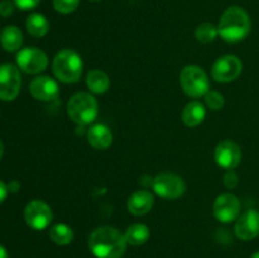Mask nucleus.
Wrapping results in <instances>:
<instances>
[{
    "instance_id": "ddd939ff",
    "label": "nucleus",
    "mask_w": 259,
    "mask_h": 258,
    "mask_svg": "<svg viewBox=\"0 0 259 258\" xmlns=\"http://www.w3.org/2000/svg\"><path fill=\"white\" fill-rule=\"evenodd\" d=\"M235 234L242 240H252L259 235V211L247 210L235 223Z\"/></svg>"
},
{
    "instance_id": "a211bd4d",
    "label": "nucleus",
    "mask_w": 259,
    "mask_h": 258,
    "mask_svg": "<svg viewBox=\"0 0 259 258\" xmlns=\"http://www.w3.org/2000/svg\"><path fill=\"white\" fill-rule=\"evenodd\" d=\"M0 45L8 52H15L23 45V33L15 25H8L0 33Z\"/></svg>"
},
{
    "instance_id": "6ab92c4d",
    "label": "nucleus",
    "mask_w": 259,
    "mask_h": 258,
    "mask_svg": "<svg viewBox=\"0 0 259 258\" xmlns=\"http://www.w3.org/2000/svg\"><path fill=\"white\" fill-rule=\"evenodd\" d=\"M88 89L94 94H104L110 88V78L104 71L93 70L86 76Z\"/></svg>"
},
{
    "instance_id": "393cba45",
    "label": "nucleus",
    "mask_w": 259,
    "mask_h": 258,
    "mask_svg": "<svg viewBox=\"0 0 259 258\" xmlns=\"http://www.w3.org/2000/svg\"><path fill=\"white\" fill-rule=\"evenodd\" d=\"M205 103L211 110H220L224 106V96L218 91H207L205 95Z\"/></svg>"
},
{
    "instance_id": "39448f33",
    "label": "nucleus",
    "mask_w": 259,
    "mask_h": 258,
    "mask_svg": "<svg viewBox=\"0 0 259 258\" xmlns=\"http://www.w3.org/2000/svg\"><path fill=\"white\" fill-rule=\"evenodd\" d=\"M180 83L185 94L191 98H201L207 94L210 81L206 72L196 65H189L180 73Z\"/></svg>"
},
{
    "instance_id": "2eb2a0df",
    "label": "nucleus",
    "mask_w": 259,
    "mask_h": 258,
    "mask_svg": "<svg viewBox=\"0 0 259 258\" xmlns=\"http://www.w3.org/2000/svg\"><path fill=\"white\" fill-rule=\"evenodd\" d=\"M154 204V197L147 190H138L128 200V210L133 215L141 217L152 210Z\"/></svg>"
},
{
    "instance_id": "473e14b6",
    "label": "nucleus",
    "mask_w": 259,
    "mask_h": 258,
    "mask_svg": "<svg viewBox=\"0 0 259 258\" xmlns=\"http://www.w3.org/2000/svg\"><path fill=\"white\" fill-rule=\"evenodd\" d=\"M250 258H259V250H258V252H255L254 254H253Z\"/></svg>"
},
{
    "instance_id": "5701e85b",
    "label": "nucleus",
    "mask_w": 259,
    "mask_h": 258,
    "mask_svg": "<svg viewBox=\"0 0 259 258\" xmlns=\"http://www.w3.org/2000/svg\"><path fill=\"white\" fill-rule=\"evenodd\" d=\"M196 39L201 43H211L217 39V37L219 35L218 33V27H215L211 23H202L199 27L196 28Z\"/></svg>"
},
{
    "instance_id": "0eeeda50",
    "label": "nucleus",
    "mask_w": 259,
    "mask_h": 258,
    "mask_svg": "<svg viewBox=\"0 0 259 258\" xmlns=\"http://www.w3.org/2000/svg\"><path fill=\"white\" fill-rule=\"evenodd\" d=\"M22 76L12 63L0 65V100L12 101L19 95Z\"/></svg>"
},
{
    "instance_id": "20e7f679",
    "label": "nucleus",
    "mask_w": 259,
    "mask_h": 258,
    "mask_svg": "<svg viewBox=\"0 0 259 258\" xmlns=\"http://www.w3.org/2000/svg\"><path fill=\"white\" fill-rule=\"evenodd\" d=\"M67 114L73 123L88 125L98 116V101L89 93L75 94L67 104Z\"/></svg>"
},
{
    "instance_id": "7c9ffc66",
    "label": "nucleus",
    "mask_w": 259,
    "mask_h": 258,
    "mask_svg": "<svg viewBox=\"0 0 259 258\" xmlns=\"http://www.w3.org/2000/svg\"><path fill=\"white\" fill-rule=\"evenodd\" d=\"M0 258H9L7 249L2 244H0Z\"/></svg>"
},
{
    "instance_id": "dca6fc26",
    "label": "nucleus",
    "mask_w": 259,
    "mask_h": 258,
    "mask_svg": "<svg viewBox=\"0 0 259 258\" xmlns=\"http://www.w3.org/2000/svg\"><path fill=\"white\" fill-rule=\"evenodd\" d=\"M88 141L95 149H106L113 142V133L104 124H95L88 131Z\"/></svg>"
},
{
    "instance_id": "9d476101",
    "label": "nucleus",
    "mask_w": 259,
    "mask_h": 258,
    "mask_svg": "<svg viewBox=\"0 0 259 258\" xmlns=\"http://www.w3.org/2000/svg\"><path fill=\"white\" fill-rule=\"evenodd\" d=\"M52 219L53 214L51 207L40 200H33L25 206L24 220L32 229H46Z\"/></svg>"
},
{
    "instance_id": "72a5a7b5",
    "label": "nucleus",
    "mask_w": 259,
    "mask_h": 258,
    "mask_svg": "<svg viewBox=\"0 0 259 258\" xmlns=\"http://www.w3.org/2000/svg\"><path fill=\"white\" fill-rule=\"evenodd\" d=\"M89 2H93V3H98V2H101V0H89Z\"/></svg>"
},
{
    "instance_id": "f257e3e1",
    "label": "nucleus",
    "mask_w": 259,
    "mask_h": 258,
    "mask_svg": "<svg viewBox=\"0 0 259 258\" xmlns=\"http://www.w3.org/2000/svg\"><path fill=\"white\" fill-rule=\"evenodd\" d=\"M125 235L114 227L96 228L89 237V248L96 258H121L126 250Z\"/></svg>"
},
{
    "instance_id": "cd10ccee",
    "label": "nucleus",
    "mask_w": 259,
    "mask_h": 258,
    "mask_svg": "<svg viewBox=\"0 0 259 258\" xmlns=\"http://www.w3.org/2000/svg\"><path fill=\"white\" fill-rule=\"evenodd\" d=\"M224 185L228 189H234L238 185V176L235 175V172L233 169L228 171L224 176Z\"/></svg>"
},
{
    "instance_id": "1a4fd4ad",
    "label": "nucleus",
    "mask_w": 259,
    "mask_h": 258,
    "mask_svg": "<svg viewBox=\"0 0 259 258\" xmlns=\"http://www.w3.org/2000/svg\"><path fill=\"white\" fill-rule=\"evenodd\" d=\"M243 63L237 56L227 55L218 58L211 68V75L218 82H230L239 77Z\"/></svg>"
},
{
    "instance_id": "bb28decb",
    "label": "nucleus",
    "mask_w": 259,
    "mask_h": 258,
    "mask_svg": "<svg viewBox=\"0 0 259 258\" xmlns=\"http://www.w3.org/2000/svg\"><path fill=\"white\" fill-rule=\"evenodd\" d=\"M39 2L40 0H14V4L15 7L22 10H30L34 9L39 4Z\"/></svg>"
},
{
    "instance_id": "f3484780",
    "label": "nucleus",
    "mask_w": 259,
    "mask_h": 258,
    "mask_svg": "<svg viewBox=\"0 0 259 258\" xmlns=\"http://www.w3.org/2000/svg\"><path fill=\"white\" fill-rule=\"evenodd\" d=\"M206 116V109L205 105L200 101H191L184 108L181 114V119L185 125L194 128L200 125L205 120Z\"/></svg>"
},
{
    "instance_id": "c756f323",
    "label": "nucleus",
    "mask_w": 259,
    "mask_h": 258,
    "mask_svg": "<svg viewBox=\"0 0 259 258\" xmlns=\"http://www.w3.org/2000/svg\"><path fill=\"white\" fill-rule=\"evenodd\" d=\"M20 189V184L18 181H12L9 182V185H8V190H9V192H17L18 190Z\"/></svg>"
},
{
    "instance_id": "f03ea898",
    "label": "nucleus",
    "mask_w": 259,
    "mask_h": 258,
    "mask_svg": "<svg viewBox=\"0 0 259 258\" xmlns=\"http://www.w3.org/2000/svg\"><path fill=\"white\" fill-rule=\"evenodd\" d=\"M249 14L240 7H230L224 12L218 25V33L228 43H238L250 33Z\"/></svg>"
},
{
    "instance_id": "423d86ee",
    "label": "nucleus",
    "mask_w": 259,
    "mask_h": 258,
    "mask_svg": "<svg viewBox=\"0 0 259 258\" xmlns=\"http://www.w3.org/2000/svg\"><path fill=\"white\" fill-rule=\"evenodd\" d=\"M153 190L158 196L167 200H176L181 197L186 191V184L184 179L176 174L162 172L154 177Z\"/></svg>"
},
{
    "instance_id": "4468645a",
    "label": "nucleus",
    "mask_w": 259,
    "mask_h": 258,
    "mask_svg": "<svg viewBox=\"0 0 259 258\" xmlns=\"http://www.w3.org/2000/svg\"><path fill=\"white\" fill-rule=\"evenodd\" d=\"M29 91L34 99L39 101H52L58 95V85L48 76H39L33 78L29 85Z\"/></svg>"
},
{
    "instance_id": "f8f14e48",
    "label": "nucleus",
    "mask_w": 259,
    "mask_h": 258,
    "mask_svg": "<svg viewBox=\"0 0 259 258\" xmlns=\"http://www.w3.org/2000/svg\"><path fill=\"white\" fill-rule=\"evenodd\" d=\"M215 161L218 166L230 171L234 169L242 161L240 147L233 141H223L215 148Z\"/></svg>"
},
{
    "instance_id": "9b49d317",
    "label": "nucleus",
    "mask_w": 259,
    "mask_h": 258,
    "mask_svg": "<svg viewBox=\"0 0 259 258\" xmlns=\"http://www.w3.org/2000/svg\"><path fill=\"white\" fill-rule=\"evenodd\" d=\"M215 218L222 223H230L238 219L240 212V201L235 195L223 194L217 197L212 206Z\"/></svg>"
},
{
    "instance_id": "aec40b11",
    "label": "nucleus",
    "mask_w": 259,
    "mask_h": 258,
    "mask_svg": "<svg viewBox=\"0 0 259 258\" xmlns=\"http://www.w3.org/2000/svg\"><path fill=\"white\" fill-rule=\"evenodd\" d=\"M25 28L32 37L42 38L50 30V23L45 15L39 13H33L25 20Z\"/></svg>"
},
{
    "instance_id": "6e6552de",
    "label": "nucleus",
    "mask_w": 259,
    "mask_h": 258,
    "mask_svg": "<svg viewBox=\"0 0 259 258\" xmlns=\"http://www.w3.org/2000/svg\"><path fill=\"white\" fill-rule=\"evenodd\" d=\"M17 63L18 67L25 73L35 75L47 68L48 57L39 48L27 47L18 52Z\"/></svg>"
},
{
    "instance_id": "7ed1b4c3",
    "label": "nucleus",
    "mask_w": 259,
    "mask_h": 258,
    "mask_svg": "<svg viewBox=\"0 0 259 258\" xmlns=\"http://www.w3.org/2000/svg\"><path fill=\"white\" fill-rule=\"evenodd\" d=\"M82 58L76 51L66 48L55 56L52 62V71L56 78L63 83L77 82L82 75Z\"/></svg>"
},
{
    "instance_id": "c85d7f7f",
    "label": "nucleus",
    "mask_w": 259,
    "mask_h": 258,
    "mask_svg": "<svg viewBox=\"0 0 259 258\" xmlns=\"http://www.w3.org/2000/svg\"><path fill=\"white\" fill-rule=\"evenodd\" d=\"M8 192H9V190H8V185H5L4 182L0 180V204L7 199Z\"/></svg>"
},
{
    "instance_id": "412c9836",
    "label": "nucleus",
    "mask_w": 259,
    "mask_h": 258,
    "mask_svg": "<svg viewBox=\"0 0 259 258\" xmlns=\"http://www.w3.org/2000/svg\"><path fill=\"white\" fill-rule=\"evenodd\" d=\"M125 239L132 245L144 244L149 239V229L147 225L137 223L131 225L125 232Z\"/></svg>"
},
{
    "instance_id": "2f4dec72",
    "label": "nucleus",
    "mask_w": 259,
    "mask_h": 258,
    "mask_svg": "<svg viewBox=\"0 0 259 258\" xmlns=\"http://www.w3.org/2000/svg\"><path fill=\"white\" fill-rule=\"evenodd\" d=\"M3 154H4V144H3V142L0 141V159H2Z\"/></svg>"
},
{
    "instance_id": "b1692460",
    "label": "nucleus",
    "mask_w": 259,
    "mask_h": 258,
    "mask_svg": "<svg viewBox=\"0 0 259 258\" xmlns=\"http://www.w3.org/2000/svg\"><path fill=\"white\" fill-rule=\"evenodd\" d=\"M80 0H53V8L61 14H70L77 9Z\"/></svg>"
},
{
    "instance_id": "a878e982",
    "label": "nucleus",
    "mask_w": 259,
    "mask_h": 258,
    "mask_svg": "<svg viewBox=\"0 0 259 258\" xmlns=\"http://www.w3.org/2000/svg\"><path fill=\"white\" fill-rule=\"evenodd\" d=\"M14 2H10V0H2L0 2V15L4 18L10 17V15L14 13Z\"/></svg>"
},
{
    "instance_id": "4be33fe9",
    "label": "nucleus",
    "mask_w": 259,
    "mask_h": 258,
    "mask_svg": "<svg viewBox=\"0 0 259 258\" xmlns=\"http://www.w3.org/2000/svg\"><path fill=\"white\" fill-rule=\"evenodd\" d=\"M50 238L53 243L58 245H66L72 242L73 232L68 225L55 224L50 229Z\"/></svg>"
}]
</instances>
